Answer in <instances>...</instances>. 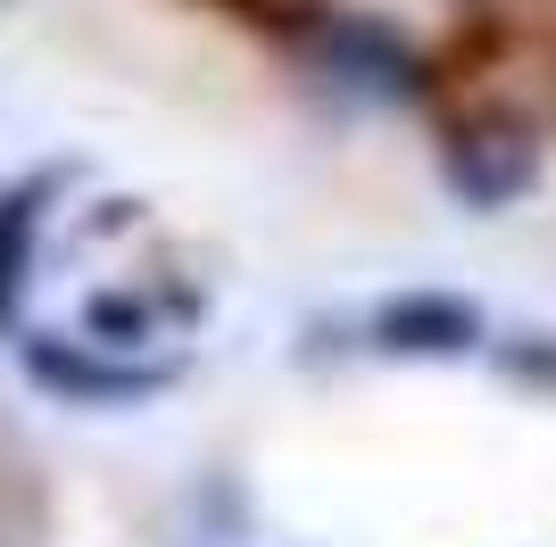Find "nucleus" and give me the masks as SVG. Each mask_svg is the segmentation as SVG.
<instances>
[{"label":"nucleus","instance_id":"7ed1b4c3","mask_svg":"<svg viewBox=\"0 0 556 547\" xmlns=\"http://www.w3.org/2000/svg\"><path fill=\"white\" fill-rule=\"evenodd\" d=\"M374 348L382 357H465V348H482V307L457 291H399L374 307Z\"/></svg>","mask_w":556,"mask_h":547},{"label":"nucleus","instance_id":"423d86ee","mask_svg":"<svg viewBox=\"0 0 556 547\" xmlns=\"http://www.w3.org/2000/svg\"><path fill=\"white\" fill-rule=\"evenodd\" d=\"M84 341L109 348V357L116 348H141L150 341V298L141 291H92L84 298Z\"/></svg>","mask_w":556,"mask_h":547},{"label":"nucleus","instance_id":"f257e3e1","mask_svg":"<svg viewBox=\"0 0 556 547\" xmlns=\"http://www.w3.org/2000/svg\"><path fill=\"white\" fill-rule=\"evenodd\" d=\"M25 373L50 390V398H67V407H134V398H159L184 365L175 357H109V348L92 341H59V332H25L17 341Z\"/></svg>","mask_w":556,"mask_h":547},{"label":"nucleus","instance_id":"0eeeda50","mask_svg":"<svg viewBox=\"0 0 556 547\" xmlns=\"http://www.w3.org/2000/svg\"><path fill=\"white\" fill-rule=\"evenodd\" d=\"M507 365H515V373H556V348H515Z\"/></svg>","mask_w":556,"mask_h":547},{"label":"nucleus","instance_id":"20e7f679","mask_svg":"<svg viewBox=\"0 0 556 547\" xmlns=\"http://www.w3.org/2000/svg\"><path fill=\"white\" fill-rule=\"evenodd\" d=\"M316 59H325L341 84L374 91V100H399V91H424L416 50L399 42L382 17H325L316 25Z\"/></svg>","mask_w":556,"mask_h":547},{"label":"nucleus","instance_id":"39448f33","mask_svg":"<svg viewBox=\"0 0 556 547\" xmlns=\"http://www.w3.org/2000/svg\"><path fill=\"white\" fill-rule=\"evenodd\" d=\"M59 166L50 175H25L0 191V332H17L25 316V282H34V241H42V207L59 200Z\"/></svg>","mask_w":556,"mask_h":547},{"label":"nucleus","instance_id":"f03ea898","mask_svg":"<svg viewBox=\"0 0 556 547\" xmlns=\"http://www.w3.org/2000/svg\"><path fill=\"white\" fill-rule=\"evenodd\" d=\"M441 175H448V191H457L465 207H507L515 191H532L540 141H532V125H515V116H482V125H457V133H448Z\"/></svg>","mask_w":556,"mask_h":547}]
</instances>
